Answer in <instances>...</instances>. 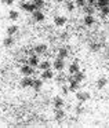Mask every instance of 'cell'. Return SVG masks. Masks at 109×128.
<instances>
[{
    "mask_svg": "<svg viewBox=\"0 0 109 128\" xmlns=\"http://www.w3.org/2000/svg\"><path fill=\"white\" fill-rule=\"evenodd\" d=\"M20 7L24 10V11H28V12H33L35 10H36V7L33 6V3H28V2H22V3L20 4Z\"/></svg>",
    "mask_w": 109,
    "mask_h": 128,
    "instance_id": "obj_3",
    "label": "cell"
},
{
    "mask_svg": "<svg viewBox=\"0 0 109 128\" xmlns=\"http://www.w3.org/2000/svg\"><path fill=\"white\" fill-rule=\"evenodd\" d=\"M70 77H72V80H73V81H77V83H81V81L84 80V73L79 70V72L73 73V74L70 76Z\"/></svg>",
    "mask_w": 109,
    "mask_h": 128,
    "instance_id": "obj_11",
    "label": "cell"
},
{
    "mask_svg": "<svg viewBox=\"0 0 109 128\" xmlns=\"http://www.w3.org/2000/svg\"><path fill=\"white\" fill-rule=\"evenodd\" d=\"M20 72L22 73L24 76H31V74H33L35 73V70H33V68L32 66H29V65H22L21 66V69H20Z\"/></svg>",
    "mask_w": 109,
    "mask_h": 128,
    "instance_id": "obj_5",
    "label": "cell"
},
{
    "mask_svg": "<svg viewBox=\"0 0 109 128\" xmlns=\"http://www.w3.org/2000/svg\"><path fill=\"white\" fill-rule=\"evenodd\" d=\"M61 91H62V94H64V95H68V94H69V87H66V86H62Z\"/></svg>",
    "mask_w": 109,
    "mask_h": 128,
    "instance_id": "obj_31",
    "label": "cell"
},
{
    "mask_svg": "<svg viewBox=\"0 0 109 128\" xmlns=\"http://www.w3.org/2000/svg\"><path fill=\"white\" fill-rule=\"evenodd\" d=\"M79 70H80V66H79V62H77V61H75L73 64L69 65V73H70V74L79 72Z\"/></svg>",
    "mask_w": 109,
    "mask_h": 128,
    "instance_id": "obj_14",
    "label": "cell"
},
{
    "mask_svg": "<svg viewBox=\"0 0 109 128\" xmlns=\"http://www.w3.org/2000/svg\"><path fill=\"white\" fill-rule=\"evenodd\" d=\"M54 77V73L51 69H46L42 72V80L43 81H47V80H51V78Z\"/></svg>",
    "mask_w": 109,
    "mask_h": 128,
    "instance_id": "obj_8",
    "label": "cell"
},
{
    "mask_svg": "<svg viewBox=\"0 0 109 128\" xmlns=\"http://www.w3.org/2000/svg\"><path fill=\"white\" fill-rule=\"evenodd\" d=\"M106 84H108V80H106L105 77H99V78L97 80V88H98V90H102L103 87L106 86Z\"/></svg>",
    "mask_w": 109,
    "mask_h": 128,
    "instance_id": "obj_18",
    "label": "cell"
},
{
    "mask_svg": "<svg viewBox=\"0 0 109 128\" xmlns=\"http://www.w3.org/2000/svg\"><path fill=\"white\" fill-rule=\"evenodd\" d=\"M18 17H20V14H18V11H14V10H11V11L9 12V18L11 21H17Z\"/></svg>",
    "mask_w": 109,
    "mask_h": 128,
    "instance_id": "obj_26",
    "label": "cell"
},
{
    "mask_svg": "<svg viewBox=\"0 0 109 128\" xmlns=\"http://www.w3.org/2000/svg\"><path fill=\"white\" fill-rule=\"evenodd\" d=\"M95 8H102V7H106V6H109V0H97L95 2Z\"/></svg>",
    "mask_w": 109,
    "mask_h": 128,
    "instance_id": "obj_17",
    "label": "cell"
},
{
    "mask_svg": "<svg viewBox=\"0 0 109 128\" xmlns=\"http://www.w3.org/2000/svg\"><path fill=\"white\" fill-rule=\"evenodd\" d=\"M108 66H109V65H108Z\"/></svg>",
    "mask_w": 109,
    "mask_h": 128,
    "instance_id": "obj_40",
    "label": "cell"
},
{
    "mask_svg": "<svg viewBox=\"0 0 109 128\" xmlns=\"http://www.w3.org/2000/svg\"><path fill=\"white\" fill-rule=\"evenodd\" d=\"M95 22L94 20V15H90V14H86L84 15V25L86 26H92Z\"/></svg>",
    "mask_w": 109,
    "mask_h": 128,
    "instance_id": "obj_13",
    "label": "cell"
},
{
    "mask_svg": "<svg viewBox=\"0 0 109 128\" xmlns=\"http://www.w3.org/2000/svg\"><path fill=\"white\" fill-rule=\"evenodd\" d=\"M43 87V80H33V84H32V88L35 91H40Z\"/></svg>",
    "mask_w": 109,
    "mask_h": 128,
    "instance_id": "obj_20",
    "label": "cell"
},
{
    "mask_svg": "<svg viewBox=\"0 0 109 128\" xmlns=\"http://www.w3.org/2000/svg\"><path fill=\"white\" fill-rule=\"evenodd\" d=\"M55 80H57V83H65V81H66V76H65L64 73H59L55 77Z\"/></svg>",
    "mask_w": 109,
    "mask_h": 128,
    "instance_id": "obj_28",
    "label": "cell"
},
{
    "mask_svg": "<svg viewBox=\"0 0 109 128\" xmlns=\"http://www.w3.org/2000/svg\"><path fill=\"white\" fill-rule=\"evenodd\" d=\"M28 54H29V56H31V55H35V54H36V52H35V47H33V48H29V50H28Z\"/></svg>",
    "mask_w": 109,
    "mask_h": 128,
    "instance_id": "obj_35",
    "label": "cell"
},
{
    "mask_svg": "<svg viewBox=\"0 0 109 128\" xmlns=\"http://www.w3.org/2000/svg\"><path fill=\"white\" fill-rule=\"evenodd\" d=\"M76 98H77L79 102L84 103L91 98V95H90V92H87V91H81V92H76Z\"/></svg>",
    "mask_w": 109,
    "mask_h": 128,
    "instance_id": "obj_1",
    "label": "cell"
},
{
    "mask_svg": "<svg viewBox=\"0 0 109 128\" xmlns=\"http://www.w3.org/2000/svg\"><path fill=\"white\" fill-rule=\"evenodd\" d=\"M32 3H33L35 7H36V10H42L43 7L46 6V2H44V0H32Z\"/></svg>",
    "mask_w": 109,
    "mask_h": 128,
    "instance_id": "obj_19",
    "label": "cell"
},
{
    "mask_svg": "<svg viewBox=\"0 0 109 128\" xmlns=\"http://www.w3.org/2000/svg\"><path fill=\"white\" fill-rule=\"evenodd\" d=\"M64 117H65V112L62 110L61 108L55 109V118H57V120H62Z\"/></svg>",
    "mask_w": 109,
    "mask_h": 128,
    "instance_id": "obj_22",
    "label": "cell"
},
{
    "mask_svg": "<svg viewBox=\"0 0 109 128\" xmlns=\"http://www.w3.org/2000/svg\"><path fill=\"white\" fill-rule=\"evenodd\" d=\"M15 0H2V3L6 4V6H11V4H14Z\"/></svg>",
    "mask_w": 109,
    "mask_h": 128,
    "instance_id": "obj_33",
    "label": "cell"
},
{
    "mask_svg": "<svg viewBox=\"0 0 109 128\" xmlns=\"http://www.w3.org/2000/svg\"><path fill=\"white\" fill-rule=\"evenodd\" d=\"M53 66H54V69H55V70L62 72V70L65 69V62H64V59H62V58H57L55 61H54Z\"/></svg>",
    "mask_w": 109,
    "mask_h": 128,
    "instance_id": "obj_4",
    "label": "cell"
},
{
    "mask_svg": "<svg viewBox=\"0 0 109 128\" xmlns=\"http://www.w3.org/2000/svg\"><path fill=\"white\" fill-rule=\"evenodd\" d=\"M17 32H18V26L17 25H10L9 28H7V34H9V36H14Z\"/></svg>",
    "mask_w": 109,
    "mask_h": 128,
    "instance_id": "obj_21",
    "label": "cell"
},
{
    "mask_svg": "<svg viewBox=\"0 0 109 128\" xmlns=\"http://www.w3.org/2000/svg\"><path fill=\"white\" fill-rule=\"evenodd\" d=\"M3 46H4V47H13V46H14V37H13V36H7L6 39L3 40Z\"/></svg>",
    "mask_w": 109,
    "mask_h": 128,
    "instance_id": "obj_16",
    "label": "cell"
},
{
    "mask_svg": "<svg viewBox=\"0 0 109 128\" xmlns=\"http://www.w3.org/2000/svg\"><path fill=\"white\" fill-rule=\"evenodd\" d=\"M101 47H102V46H101V43H91V44H90V51L97 52V51H99Z\"/></svg>",
    "mask_w": 109,
    "mask_h": 128,
    "instance_id": "obj_24",
    "label": "cell"
},
{
    "mask_svg": "<svg viewBox=\"0 0 109 128\" xmlns=\"http://www.w3.org/2000/svg\"><path fill=\"white\" fill-rule=\"evenodd\" d=\"M61 39H62V40H66V39H68V33H62V34H61Z\"/></svg>",
    "mask_w": 109,
    "mask_h": 128,
    "instance_id": "obj_36",
    "label": "cell"
},
{
    "mask_svg": "<svg viewBox=\"0 0 109 128\" xmlns=\"http://www.w3.org/2000/svg\"><path fill=\"white\" fill-rule=\"evenodd\" d=\"M47 46L46 44H37L36 47H35V52H36V55H42V54H46L47 52Z\"/></svg>",
    "mask_w": 109,
    "mask_h": 128,
    "instance_id": "obj_9",
    "label": "cell"
},
{
    "mask_svg": "<svg viewBox=\"0 0 109 128\" xmlns=\"http://www.w3.org/2000/svg\"><path fill=\"white\" fill-rule=\"evenodd\" d=\"M87 2H88V3H90V4H94V3H95V2H97V0H87Z\"/></svg>",
    "mask_w": 109,
    "mask_h": 128,
    "instance_id": "obj_37",
    "label": "cell"
},
{
    "mask_svg": "<svg viewBox=\"0 0 109 128\" xmlns=\"http://www.w3.org/2000/svg\"><path fill=\"white\" fill-rule=\"evenodd\" d=\"M32 18H33L35 22H43L46 17H44V14H43L40 10H35V11L32 12Z\"/></svg>",
    "mask_w": 109,
    "mask_h": 128,
    "instance_id": "obj_2",
    "label": "cell"
},
{
    "mask_svg": "<svg viewBox=\"0 0 109 128\" xmlns=\"http://www.w3.org/2000/svg\"><path fill=\"white\" fill-rule=\"evenodd\" d=\"M106 56H108V59H109V50H108V52H106Z\"/></svg>",
    "mask_w": 109,
    "mask_h": 128,
    "instance_id": "obj_39",
    "label": "cell"
},
{
    "mask_svg": "<svg viewBox=\"0 0 109 128\" xmlns=\"http://www.w3.org/2000/svg\"><path fill=\"white\" fill-rule=\"evenodd\" d=\"M86 3H87V0H76V2H75V6L83 7V6H86Z\"/></svg>",
    "mask_w": 109,
    "mask_h": 128,
    "instance_id": "obj_30",
    "label": "cell"
},
{
    "mask_svg": "<svg viewBox=\"0 0 109 128\" xmlns=\"http://www.w3.org/2000/svg\"><path fill=\"white\" fill-rule=\"evenodd\" d=\"M57 3H62V2H64V0H55Z\"/></svg>",
    "mask_w": 109,
    "mask_h": 128,
    "instance_id": "obj_38",
    "label": "cell"
},
{
    "mask_svg": "<svg viewBox=\"0 0 109 128\" xmlns=\"http://www.w3.org/2000/svg\"><path fill=\"white\" fill-rule=\"evenodd\" d=\"M53 103H54V108H55V109L62 108V106H64V99H62L61 96H55L53 99Z\"/></svg>",
    "mask_w": 109,
    "mask_h": 128,
    "instance_id": "obj_15",
    "label": "cell"
},
{
    "mask_svg": "<svg viewBox=\"0 0 109 128\" xmlns=\"http://www.w3.org/2000/svg\"><path fill=\"white\" fill-rule=\"evenodd\" d=\"M28 65L32 68H36L37 65H39V56H37L36 54H35V55H31L28 58Z\"/></svg>",
    "mask_w": 109,
    "mask_h": 128,
    "instance_id": "obj_10",
    "label": "cell"
},
{
    "mask_svg": "<svg viewBox=\"0 0 109 128\" xmlns=\"http://www.w3.org/2000/svg\"><path fill=\"white\" fill-rule=\"evenodd\" d=\"M65 24H66V17H64V15H57L54 18V25L55 26H65Z\"/></svg>",
    "mask_w": 109,
    "mask_h": 128,
    "instance_id": "obj_7",
    "label": "cell"
},
{
    "mask_svg": "<svg viewBox=\"0 0 109 128\" xmlns=\"http://www.w3.org/2000/svg\"><path fill=\"white\" fill-rule=\"evenodd\" d=\"M106 17H109V6L101 8V18H106Z\"/></svg>",
    "mask_w": 109,
    "mask_h": 128,
    "instance_id": "obj_27",
    "label": "cell"
},
{
    "mask_svg": "<svg viewBox=\"0 0 109 128\" xmlns=\"http://www.w3.org/2000/svg\"><path fill=\"white\" fill-rule=\"evenodd\" d=\"M18 62L22 64V65H25V64H28V58H20V59H18Z\"/></svg>",
    "mask_w": 109,
    "mask_h": 128,
    "instance_id": "obj_34",
    "label": "cell"
},
{
    "mask_svg": "<svg viewBox=\"0 0 109 128\" xmlns=\"http://www.w3.org/2000/svg\"><path fill=\"white\" fill-rule=\"evenodd\" d=\"M66 10L68 11H73V10H75V3H73V2H68L66 3Z\"/></svg>",
    "mask_w": 109,
    "mask_h": 128,
    "instance_id": "obj_29",
    "label": "cell"
},
{
    "mask_svg": "<svg viewBox=\"0 0 109 128\" xmlns=\"http://www.w3.org/2000/svg\"><path fill=\"white\" fill-rule=\"evenodd\" d=\"M68 55H69V47H61L58 50V58H68Z\"/></svg>",
    "mask_w": 109,
    "mask_h": 128,
    "instance_id": "obj_12",
    "label": "cell"
},
{
    "mask_svg": "<svg viewBox=\"0 0 109 128\" xmlns=\"http://www.w3.org/2000/svg\"><path fill=\"white\" fill-rule=\"evenodd\" d=\"M37 66H39L42 70H46V69H50V68H51V64L48 61H43V62H39Z\"/></svg>",
    "mask_w": 109,
    "mask_h": 128,
    "instance_id": "obj_23",
    "label": "cell"
},
{
    "mask_svg": "<svg viewBox=\"0 0 109 128\" xmlns=\"http://www.w3.org/2000/svg\"><path fill=\"white\" fill-rule=\"evenodd\" d=\"M33 80L35 78H32L31 76H24V78L21 80V87H24V88H26V87H32V84H33Z\"/></svg>",
    "mask_w": 109,
    "mask_h": 128,
    "instance_id": "obj_6",
    "label": "cell"
},
{
    "mask_svg": "<svg viewBox=\"0 0 109 128\" xmlns=\"http://www.w3.org/2000/svg\"><path fill=\"white\" fill-rule=\"evenodd\" d=\"M83 10L86 14H90V15H94V12H95V7H92V6H83Z\"/></svg>",
    "mask_w": 109,
    "mask_h": 128,
    "instance_id": "obj_25",
    "label": "cell"
},
{
    "mask_svg": "<svg viewBox=\"0 0 109 128\" xmlns=\"http://www.w3.org/2000/svg\"><path fill=\"white\" fill-rule=\"evenodd\" d=\"M83 113V108H81V102L79 103V106H76V114H81Z\"/></svg>",
    "mask_w": 109,
    "mask_h": 128,
    "instance_id": "obj_32",
    "label": "cell"
}]
</instances>
